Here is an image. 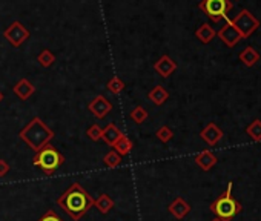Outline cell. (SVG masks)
Here are the masks:
<instances>
[{
  "label": "cell",
  "instance_id": "obj_4",
  "mask_svg": "<svg viewBox=\"0 0 261 221\" xmlns=\"http://www.w3.org/2000/svg\"><path fill=\"white\" fill-rule=\"evenodd\" d=\"M63 163H65L63 154L51 143L46 145L42 151L36 152L33 158V164L39 168L45 175H53L60 166H63Z\"/></svg>",
  "mask_w": 261,
  "mask_h": 221
},
{
  "label": "cell",
  "instance_id": "obj_19",
  "mask_svg": "<svg viewBox=\"0 0 261 221\" xmlns=\"http://www.w3.org/2000/svg\"><path fill=\"white\" fill-rule=\"evenodd\" d=\"M114 206H115V203H114V200H112L108 194H101L98 198L94 200V207H95L101 215L109 213V212L114 209Z\"/></svg>",
  "mask_w": 261,
  "mask_h": 221
},
{
  "label": "cell",
  "instance_id": "obj_21",
  "mask_svg": "<svg viewBox=\"0 0 261 221\" xmlns=\"http://www.w3.org/2000/svg\"><path fill=\"white\" fill-rule=\"evenodd\" d=\"M246 134H247L255 143H259V142H261V120H259V119H255V120L246 128Z\"/></svg>",
  "mask_w": 261,
  "mask_h": 221
},
{
  "label": "cell",
  "instance_id": "obj_24",
  "mask_svg": "<svg viewBox=\"0 0 261 221\" xmlns=\"http://www.w3.org/2000/svg\"><path fill=\"white\" fill-rule=\"evenodd\" d=\"M37 62L43 68H49L56 63V56L49 49H42V52L37 56Z\"/></svg>",
  "mask_w": 261,
  "mask_h": 221
},
{
  "label": "cell",
  "instance_id": "obj_16",
  "mask_svg": "<svg viewBox=\"0 0 261 221\" xmlns=\"http://www.w3.org/2000/svg\"><path fill=\"white\" fill-rule=\"evenodd\" d=\"M121 135H123V132H121L114 123H109L106 128L101 129V140H103L108 146H111V148L115 145V142H117Z\"/></svg>",
  "mask_w": 261,
  "mask_h": 221
},
{
  "label": "cell",
  "instance_id": "obj_22",
  "mask_svg": "<svg viewBox=\"0 0 261 221\" xmlns=\"http://www.w3.org/2000/svg\"><path fill=\"white\" fill-rule=\"evenodd\" d=\"M129 117H130V120H133L134 123L142 125V123H145L148 120L149 114H148V110L143 106H137V107H134L133 110H130Z\"/></svg>",
  "mask_w": 261,
  "mask_h": 221
},
{
  "label": "cell",
  "instance_id": "obj_2",
  "mask_svg": "<svg viewBox=\"0 0 261 221\" xmlns=\"http://www.w3.org/2000/svg\"><path fill=\"white\" fill-rule=\"evenodd\" d=\"M54 137H56V132L40 117H34L19 132V139L34 152L42 151L46 145L53 142Z\"/></svg>",
  "mask_w": 261,
  "mask_h": 221
},
{
  "label": "cell",
  "instance_id": "obj_30",
  "mask_svg": "<svg viewBox=\"0 0 261 221\" xmlns=\"http://www.w3.org/2000/svg\"><path fill=\"white\" fill-rule=\"evenodd\" d=\"M5 97H4V94H2V91H0V103H2V100H4Z\"/></svg>",
  "mask_w": 261,
  "mask_h": 221
},
{
  "label": "cell",
  "instance_id": "obj_3",
  "mask_svg": "<svg viewBox=\"0 0 261 221\" xmlns=\"http://www.w3.org/2000/svg\"><path fill=\"white\" fill-rule=\"evenodd\" d=\"M232 187H233V183L229 181L226 190L209 207L211 212L221 221H232L233 216L241 213V210H243L241 203L237 198H233V195H232Z\"/></svg>",
  "mask_w": 261,
  "mask_h": 221
},
{
  "label": "cell",
  "instance_id": "obj_11",
  "mask_svg": "<svg viewBox=\"0 0 261 221\" xmlns=\"http://www.w3.org/2000/svg\"><path fill=\"white\" fill-rule=\"evenodd\" d=\"M154 71L163 77V78H168L171 77L175 71H177V63L169 57V56H162L155 63H154Z\"/></svg>",
  "mask_w": 261,
  "mask_h": 221
},
{
  "label": "cell",
  "instance_id": "obj_9",
  "mask_svg": "<svg viewBox=\"0 0 261 221\" xmlns=\"http://www.w3.org/2000/svg\"><path fill=\"white\" fill-rule=\"evenodd\" d=\"M217 37H220V40L226 45V46H229V48H233L240 40H241V34L237 31V28L232 25V22H230V19L227 17L226 19V25L217 33Z\"/></svg>",
  "mask_w": 261,
  "mask_h": 221
},
{
  "label": "cell",
  "instance_id": "obj_6",
  "mask_svg": "<svg viewBox=\"0 0 261 221\" xmlns=\"http://www.w3.org/2000/svg\"><path fill=\"white\" fill-rule=\"evenodd\" d=\"M230 22L241 34V39H249L261 25L259 20L249 10H241L233 19H230Z\"/></svg>",
  "mask_w": 261,
  "mask_h": 221
},
{
  "label": "cell",
  "instance_id": "obj_12",
  "mask_svg": "<svg viewBox=\"0 0 261 221\" xmlns=\"http://www.w3.org/2000/svg\"><path fill=\"white\" fill-rule=\"evenodd\" d=\"M169 213L177 218V219H183L188 216V213L191 212V204L183 198V197H177L174 198V201L168 206Z\"/></svg>",
  "mask_w": 261,
  "mask_h": 221
},
{
  "label": "cell",
  "instance_id": "obj_26",
  "mask_svg": "<svg viewBox=\"0 0 261 221\" xmlns=\"http://www.w3.org/2000/svg\"><path fill=\"white\" fill-rule=\"evenodd\" d=\"M155 135H157V139H159L162 143H169V142L174 139V131H172L169 126H162V128L157 129Z\"/></svg>",
  "mask_w": 261,
  "mask_h": 221
},
{
  "label": "cell",
  "instance_id": "obj_15",
  "mask_svg": "<svg viewBox=\"0 0 261 221\" xmlns=\"http://www.w3.org/2000/svg\"><path fill=\"white\" fill-rule=\"evenodd\" d=\"M238 59H240V62H241L244 66L252 68V66H255V65L259 62L261 56H259V52H258L253 46H246V48L240 52Z\"/></svg>",
  "mask_w": 261,
  "mask_h": 221
},
{
  "label": "cell",
  "instance_id": "obj_5",
  "mask_svg": "<svg viewBox=\"0 0 261 221\" xmlns=\"http://www.w3.org/2000/svg\"><path fill=\"white\" fill-rule=\"evenodd\" d=\"M198 8L215 23H220L223 19H227V13L233 8L229 0H201Z\"/></svg>",
  "mask_w": 261,
  "mask_h": 221
},
{
  "label": "cell",
  "instance_id": "obj_17",
  "mask_svg": "<svg viewBox=\"0 0 261 221\" xmlns=\"http://www.w3.org/2000/svg\"><path fill=\"white\" fill-rule=\"evenodd\" d=\"M148 98L155 104V106H162L168 101L169 98V92L162 86V85H157L154 86L149 92H148Z\"/></svg>",
  "mask_w": 261,
  "mask_h": 221
},
{
  "label": "cell",
  "instance_id": "obj_25",
  "mask_svg": "<svg viewBox=\"0 0 261 221\" xmlns=\"http://www.w3.org/2000/svg\"><path fill=\"white\" fill-rule=\"evenodd\" d=\"M121 161H123V157L118 155L114 149L109 151V152L103 157V163H105V166H108V168H117V166L121 164Z\"/></svg>",
  "mask_w": 261,
  "mask_h": 221
},
{
  "label": "cell",
  "instance_id": "obj_23",
  "mask_svg": "<svg viewBox=\"0 0 261 221\" xmlns=\"http://www.w3.org/2000/svg\"><path fill=\"white\" fill-rule=\"evenodd\" d=\"M106 89L114 94V95H118L124 91V81L118 77V75H114L108 83H106Z\"/></svg>",
  "mask_w": 261,
  "mask_h": 221
},
{
  "label": "cell",
  "instance_id": "obj_13",
  "mask_svg": "<svg viewBox=\"0 0 261 221\" xmlns=\"http://www.w3.org/2000/svg\"><path fill=\"white\" fill-rule=\"evenodd\" d=\"M13 92H14L20 100L25 101V100H28V98H31V97L34 95L36 86H34L28 78H20V80L14 85Z\"/></svg>",
  "mask_w": 261,
  "mask_h": 221
},
{
  "label": "cell",
  "instance_id": "obj_27",
  "mask_svg": "<svg viewBox=\"0 0 261 221\" xmlns=\"http://www.w3.org/2000/svg\"><path fill=\"white\" fill-rule=\"evenodd\" d=\"M86 135L92 140V142H100L101 140V128L98 125H91L88 129H86Z\"/></svg>",
  "mask_w": 261,
  "mask_h": 221
},
{
  "label": "cell",
  "instance_id": "obj_8",
  "mask_svg": "<svg viewBox=\"0 0 261 221\" xmlns=\"http://www.w3.org/2000/svg\"><path fill=\"white\" fill-rule=\"evenodd\" d=\"M88 109L91 110V114L95 119L103 120L111 113V110H112V103L105 95H97V97L92 98V101H89Z\"/></svg>",
  "mask_w": 261,
  "mask_h": 221
},
{
  "label": "cell",
  "instance_id": "obj_10",
  "mask_svg": "<svg viewBox=\"0 0 261 221\" xmlns=\"http://www.w3.org/2000/svg\"><path fill=\"white\" fill-rule=\"evenodd\" d=\"M200 137H201V140H203L204 143H207V145L212 148V146H217V143L224 137V134H223V131H221L215 123H207V125L201 129Z\"/></svg>",
  "mask_w": 261,
  "mask_h": 221
},
{
  "label": "cell",
  "instance_id": "obj_31",
  "mask_svg": "<svg viewBox=\"0 0 261 221\" xmlns=\"http://www.w3.org/2000/svg\"><path fill=\"white\" fill-rule=\"evenodd\" d=\"M211 221H221V219H220V218H217V216H215V218H214V219H211Z\"/></svg>",
  "mask_w": 261,
  "mask_h": 221
},
{
  "label": "cell",
  "instance_id": "obj_29",
  "mask_svg": "<svg viewBox=\"0 0 261 221\" xmlns=\"http://www.w3.org/2000/svg\"><path fill=\"white\" fill-rule=\"evenodd\" d=\"M8 172H10V164H8V161L4 160V158H0V178L5 177Z\"/></svg>",
  "mask_w": 261,
  "mask_h": 221
},
{
  "label": "cell",
  "instance_id": "obj_7",
  "mask_svg": "<svg viewBox=\"0 0 261 221\" xmlns=\"http://www.w3.org/2000/svg\"><path fill=\"white\" fill-rule=\"evenodd\" d=\"M4 37L14 46V48H20L30 37L31 33L28 28H25V25H22L19 20H14L5 31H4Z\"/></svg>",
  "mask_w": 261,
  "mask_h": 221
},
{
  "label": "cell",
  "instance_id": "obj_18",
  "mask_svg": "<svg viewBox=\"0 0 261 221\" xmlns=\"http://www.w3.org/2000/svg\"><path fill=\"white\" fill-rule=\"evenodd\" d=\"M195 37H197L203 45H207V43H211V42L217 37V31H215L209 23H203V25L195 31Z\"/></svg>",
  "mask_w": 261,
  "mask_h": 221
},
{
  "label": "cell",
  "instance_id": "obj_1",
  "mask_svg": "<svg viewBox=\"0 0 261 221\" xmlns=\"http://www.w3.org/2000/svg\"><path fill=\"white\" fill-rule=\"evenodd\" d=\"M57 204L74 221H79L89 212V209L94 207V198L91 197V194L80 183H72L57 198Z\"/></svg>",
  "mask_w": 261,
  "mask_h": 221
},
{
  "label": "cell",
  "instance_id": "obj_20",
  "mask_svg": "<svg viewBox=\"0 0 261 221\" xmlns=\"http://www.w3.org/2000/svg\"><path fill=\"white\" fill-rule=\"evenodd\" d=\"M112 148H114V151H115L118 155L126 157V155H129V154H130V151H133L134 143H133V140H130L129 137H126V135L123 134V135L115 142V145H114Z\"/></svg>",
  "mask_w": 261,
  "mask_h": 221
},
{
  "label": "cell",
  "instance_id": "obj_28",
  "mask_svg": "<svg viewBox=\"0 0 261 221\" xmlns=\"http://www.w3.org/2000/svg\"><path fill=\"white\" fill-rule=\"evenodd\" d=\"M37 221H63L60 216H59V213L56 212V210H53V209H48Z\"/></svg>",
  "mask_w": 261,
  "mask_h": 221
},
{
  "label": "cell",
  "instance_id": "obj_14",
  "mask_svg": "<svg viewBox=\"0 0 261 221\" xmlns=\"http://www.w3.org/2000/svg\"><path fill=\"white\" fill-rule=\"evenodd\" d=\"M194 160H195V164H197L200 169H203L204 172L211 171V169L218 163L217 155H215L214 152H211V151H201V152H198V154L195 155Z\"/></svg>",
  "mask_w": 261,
  "mask_h": 221
}]
</instances>
